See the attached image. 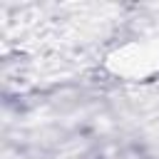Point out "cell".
Instances as JSON below:
<instances>
[{"label": "cell", "instance_id": "cell-1", "mask_svg": "<svg viewBox=\"0 0 159 159\" xmlns=\"http://www.w3.org/2000/svg\"><path fill=\"white\" fill-rule=\"evenodd\" d=\"M107 67L129 80H144L159 72V32H139L119 42L107 55Z\"/></svg>", "mask_w": 159, "mask_h": 159}]
</instances>
